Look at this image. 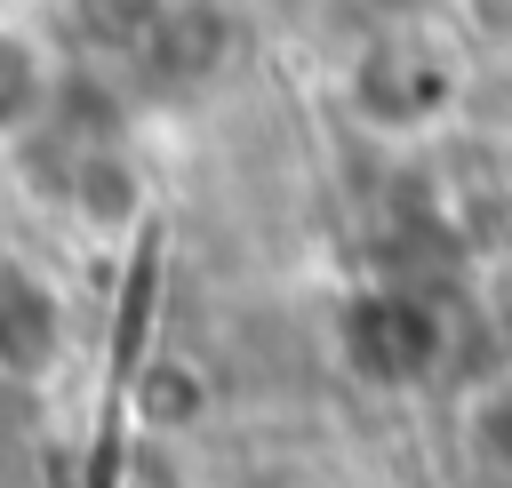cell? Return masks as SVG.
<instances>
[{
  "instance_id": "obj_1",
  "label": "cell",
  "mask_w": 512,
  "mask_h": 488,
  "mask_svg": "<svg viewBox=\"0 0 512 488\" xmlns=\"http://www.w3.org/2000/svg\"><path fill=\"white\" fill-rule=\"evenodd\" d=\"M344 96H352L360 128H376V136H416V128H432V120L456 104V56H448L432 32L392 24V32H376V40L352 56Z\"/></svg>"
},
{
  "instance_id": "obj_2",
  "label": "cell",
  "mask_w": 512,
  "mask_h": 488,
  "mask_svg": "<svg viewBox=\"0 0 512 488\" xmlns=\"http://www.w3.org/2000/svg\"><path fill=\"white\" fill-rule=\"evenodd\" d=\"M336 344H344L352 376H368V384L400 392V384L432 376V360H440V320H432L416 296H400V288H368V296H352V304H344Z\"/></svg>"
},
{
  "instance_id": "obj_3",
  "label": "cell",
  "mask_w": 512,
  "mask_h": 488,
  "mask_svg": "<svg viewBox=\"0 0 512 488\" xmlns=\"http://www.w3.org/2000/svg\"><path fill=\"white\" fill-rule=\"evenodd\" d=\"M64 360V320H56V296L0 256V376L16 384H40L48 368Z\"/></svg>"
},
{
  "instance_id": "obj_4",
  "label": "cell",
  "mask_w": 512,
  "mask_h": 488,
  "mask_svg": "<svg viewBox=\"0 0 512 488\" xmlns=\"http://www.w3.org/2000/svg\"><path fill=\"white\" fill-rule=\"evenodd\" d=\"M136 416L160 424V432L200 424V416H208V384H200V368H184V360H144V376H136Z\"/></svg>"
},
{
  "instance_id": "obj_5",
  "label": "cell",
  "mask_w": 512,
  "mask_h": 488,
  "mask_svg": "<svg viewBox=\"0 0 512 488\" xmlns=\"http://www.w3.org/2000/svg\"><path fill=\"white\" fill-rule=\"evenodd\" d=\"M40 104H48V56H40L24 32H8V24H0V136L32 128V120H40Z\"/></svg>"
},
{
  "instance_id": "obj_6",
  "label": "cell",
  "mask_w": 512,
  "mask_h": 488,
  "mask_svg": "<svg viewBox=\"0 0 512 488\" xmlns=\"http://www.w3.org/2000/svg\"><path fill=\"white\" fill-rule=\"evenodd\" d=\"M72 208H80V224H96V232H112V224H128L144 200H136V176H128V160H112V152H88L80 160V176H72Z\"/></svg>"
},
{
  "instance_id": "obj_7",
  "label": "cell",
  "mask_w": 512,
  "mask_h": 488,
  "mask_svg": "<svg viewBox=\"0 0 512 488\" xmlns=\"http://www.w3.org/2000/svg\"><path fill=\"white\" fill-rule=\"evenodd\" d=\"M472 448H480L496 472H512V384L480 400V416H472Z\"/></svg>"
}]
</instances>
